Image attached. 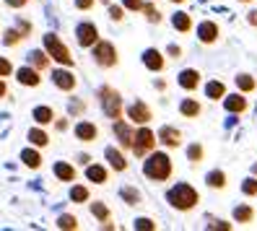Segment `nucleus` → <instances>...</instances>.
I'll return each instance as SVG.
<instances>
[{
    "mask_svg": "<svg viewBox=\"0 0 257 231\" xmlns=\"http://www.w3.org/2000/svg\"><path fill=\"white\" fill-rule=\"evenodd\" d=\"M172 172H174L172 159H169V153H164V151H151V156L143 161V174L148 179L166 182L172 177Z\"/></svg>",
    "mask_w": 257,
    "mask_h": 231,
    "instance_id": "f257e3e1",
    "label": "nucleus"
},
{
    "mask_svg": "<svg viewBox=\"0 0 257 231\" xmlns=\"http://www.w3.org/2000/svg\"><path fill=\"white\" fill-rule=\"evenodd\" d=\"M166 200H169V205L174 210H192L195 205L200 203V195H198V190H195L192 184L179 182V184H174V187L169 190Z\"/></svg>",
    "mask_w": 257,
    "mask_h": 231,
    "instance_id": "f03ea898",
    "label": "nucleus"
},
{
    "mask_svg": "<svg viewBox=\"0 0 257 231\" xmlns=\"http://www.w3.org/2000/svg\"><path fill=\"white\" fill-rule=\"evenodd\" d=\"M99 101H101V109H104V114H107V117H112V120L122 117V96H119L114 88L101 86L99 88Z\"/></svg>",
    "mask_w": 257,
    "mask_h": 231,
    "instance_id": "7ed1b4c3",
    "label": "nucleus"
},
{
    "mask_svg": "<svg viewBox=\"0 0 257 231\" xmlns=\"http://www.w3.org/2000/svg\"><path fill=\"white\" fill-rule=\"evenodd\" d=\"M44 50H47L50 60H57L60 65H65V68L73 65V55H70V50H68L55 34H44Z\"/></svg>",
    "mask_w": 257,
    "mask_h": 231,
    "instance_id": "20e7f679",
    "label": "nucleus"
},
{
    "mask_svg": "<svg viewBox=\"0 0 257 231\" xmlns=\"http://www.w3.org/2000/svg\"><path fill=\"white\" fill-rule=\"evenodd\" d=\"M156 143H159V141H156V135L143 125L138 133L133 135V146H130V148H133V153H135L138 159H143V156H148V153L156 148Z\"/></svg>",
    "mask_w": 257,
    "mask_h": 231,
    "instance_id": "39448f33",
    "label": "nucleus"
},
{
    "mask_svg": "<svg viewBox=\"0 0 257 231\" xmlns=\"http://www.w3.org/2000/svg\"><path fill=\"white\" fill-rule=\"evenodd\" d=\"M94 60H96V65L101 68H114L117 65V50H114V44L107 42V39H99L94 44Z\"/></svg>",
    "mask_w": 257,
    "mask_h": 231,
    "instance_id": "423d86ee",
    "label": "nucleus"
},
{
    "mask_svg": "<svg viewBox=\"0 0 257 231\" xmlns=\"http://www.w3.org/2000/svg\"><path fill=\"white\" fill-rule=\"evenodd\" d=\"M75 39H78L81 47H94V44L99 42V29L91 21H83V24H78V29H75Z\"/></svg>",
    "mask_w": 257,
    "mask_h": 231,
    "instance_id": "0eeeda50",
    "label": "nucleus"
},
{
    "mask_svg": "<svg viewBox=\"0 0 257 231\" xmlns=\"http://www.w3.org/2000/svg\"><path fill=\"white\" fill-rule=\"evenodd\" d=\"M127 117L135 122V125H148V122L154 120V112H151V106L146 101H133L130 109H127Z\"/></svg>",
    "mask_w": 257,
    "mask_h": 231,
    "instance_id": "6e6552de",
    "label": "nucleus"
},
{
    "mask_svg": "<svg viewBox=\"0 0 257 231\" xmlns=\"http://www.w3.org/2000/svg\"><path fill=\"white\" fill-rule=\"evenodd\" d=\"M223 106H226V112H231V114H244L249 109V101L244 99V94H229V96H223Z\"/></svg>",
    "mask_w": 257,
    "mask_h": 231,
    "instance_id": "1a4fd4ad",
    "label": "nucleus"
},
{
    "mask_svg": "<svg viewBox=\"0 0 257 231\" xmlns=\"http://www.w3.org/2000/svg\"><path fill=\"white\" fill-rule=\"evenodd\" d=\"M156 138H159V143H164L166 148H179L182 146V133H179L177 128H172V125H164Z\"/></svg>",
    "mask_w": 257,
    "mask_h": 231,
    "instance_id": "9d476101",
    "label": "nucleus"
},
{
    "mask_svg": "<svg viewBox=\"0 0 257 231\" xmlns=\"http://www.w3.org/2000/svg\"><path fill=\"white\" fill-rule=\"evenodd\" d=\"M218 37H221V29H218L216 21H203V24L198 26V39H200L203 44H216Z\"/></svg>",
    "mask_w": 257,
    "mask_h": 231,
    "instance_id": "9b49d317",
    "label": "nucleus"
},
{
    "mask_svg": "<svg viewBox=\"0 0 257 231\" xmlns=\"http://www.w3.org/2000/svg\"><path fill=\"white\" fill-rule=\"evenodd\" d=\"M143 65H146L148 70H154V73H161V70L166 68V57H164L159 50L151 47V50L143 52Z\"/></svg>",
    "mask_w": 257,
    "mask_h": 231,
    "instance_id": "f8f14e48",
    "label": "nucleus"
},
{
    "mask_svg": "<svg viewBox=\"0 0 257 231\" xmlns=\"http://www.w3.org/2000/svg\"><path fill=\"white\" fill-rule=\"evenodd\" d=\"M52 81H55L57 88H63V91H73L75 83H78V78H75L70 70H63V68H57V70L52 73Z\"/></svg>",
    "mask_w": 257,
    "mask_h": 231,
    "instance_id": "ddd939ff",
    "label": "nucleus"
},
{
    "mask_svg": "<svg viewBox=\"0 0 257 231\" xmlns=\"http://www.w3.org/2000/svg\"><path fill=\"white\" fill-rule=\"evenodd\" d=\"M75 138L83 141V143H94L99 138V128L94 125V122H78V125H75Z\"/></svg>",
    "mask_w": 257,
    "mask_h": 231,
    "instance_id": "4468645a",
    "label": "nucleus"
},
{
    "mask_svg": "<svg viewBox=\"0 0 257 231\" xmlns=\"http://www.w3.org/2000/svg\"><path fill=\"white\" fill-rule=\"evenodd\" d=\"M16 78H19V83L34 88V86L42 83V73H39L37 68H19V70H16Z\"/></svg>",
    "mask_w": 257,
    "mask_h": 231,
    "instance_id": "2eb2a0df",
    "label": "nucleus"
},
{
    "mask_svg": "<svg viewBox=\"0 0 257 231\" xmlns=\"http://www.w3.org/2000/svg\"><path fill=\"white\" fill-rule=\"evenodd\" d=\"M114 135H117V141H119V146H122V148H130L133 146V135L135 133L122 122V117L114 120Z\"/></svg>",
    "mask_w": 257,
    "mask_h": 231,
    "instance_id": "dca6fc26",
    "label": "nucleus"
},
{
    "mask_svg": "<svg viewBox=\"0 0 257 231\" xmlns=\"http://www.w3.org/2000/svg\"><path fill=\"white\" fill-rule=\"evenodd\" d=\"M179 86H182L185 91H195V88L200 86V73L195 70V68L182 70V73H179Z\"/></svg>",
    "mask_w": 257,
    "mask_h": 231,
    "instance_id": "f3484780",
    "label": "nucleus"
},
{
    "mask_svg": "<svg viewBox=\"0 0 257 231\" xmlns=\"http://www.w3.org/2000/svg\"><path fill=\"white\" fill-rule=\"evenodd\" d=\"M86 177H88V182H94V184H107L109 172H107V166H101V164H88Z\"/></svg>",
    "mask_w": 257,
    "mask_h": 231,
    "instance_id": "a211bd4d",
    "label": "nucleus"
},
{
    "mask_svg": "<svg viewBox=\"0 0 257 231\" xmlns=\"http://www.w3.org/2000/svg\"><path fill=\"white\" fill-rule=\"evenodd\" d=\"M172 26L177 29L179 34H190L192 32V16L185 11H177L174 16H172Z\"/></svg>",
    "mask_w": 257,
    "mask_h": 231,
    "instance_id": "6ab92c4d",
    "label": "nucleus"
},
{
    "mask_svg": "<svg viewBox=\"0 0 257 231\" xmlns=\"http://www.w3.org/2000/svg\"><path fill=\"white\" fill-rule=\"evenodd\" d=\"M104 153H107V159H109V166L114 169V172H125V169H127V161H125V156H122V151H119V148L109 146V148L104 151Z\"/></svg>",
    "mask_w": 257,
    "mask_h": 231,
    "instance_id": "aec40b11",
    "label": "nucleus"
},
{
    "mask_svg": "<svg viewBox=\"0 0 257 231\" xmlns=\"http://www.w3.org/2000/svg\"><path fill=\"white\" fill-rule=\"evenodd\" d=\"M179 112H182V117H187V120H195V117H200L203 106H200L198 99H185L182 104H179Z\"/></svg>",
    "mask_w": 257,
    "mask_h": 231,
    "instance_id": "412c9836",
    "label": "nucleus"
},
{
    "mask_svg": "<svg viewBox=\"0 0 257 231\" xmlns=\"http://www.w3.org/2000/svg\"><path fill=\"white\" fill-rule=\"evenodd\" d=\"M29 65L32 68H37L39 73L42 70H47V65H50V55H47V50H34V52H29Z\"/></svg>",
    "mask_w": 257,
    "mask_h": 231,
    "instance_id": "4be33fe9",
    "label": "nucleus"
},
{
    "mask_svg": "<svg viewBox=\"0 0 257 231\" xmlns=\"http://www.w3.org/2000/svg\"><path fill=\"white\" fill-rule=\"evenodd\" d=\"M52 120H55V112H52V106H47V104H42V106H34V122H37V125H50Z\"/></svg>",
    "mask_w": 257,
    "mask_h": 231,
    "instance_id": "5701e85b",
    "label": "nucleus"
},
{
    "mask_svg": "<svg viewBox=\"0 0 257 231\" xmlns=\"http://www.w3.org/2000/svg\"><path fill=\"white\" fill-rule=\"evenodd\" d=\"M234 221L236 223H252L254 221V208L252 205H236L234 208Z\"/></svg>",
    "mask_w": 257,
    "mask_h": 231,
    "instance_id": "b1692460",
    "label": "nucleus"
},
{
    "mask_svg": "<svg viewBox=\"0 0 257 231\" xmlns=\"http://www.w3.org/2000/svg\"><path fill=\"white\" fill-rule=\"evenodd\" d=\"M236 88L241 91V94H252V91L257 88V81L252 78L249 73H239L236 75Z\"/></svg>",
    "mask_w": 257,
    "mask_h": 231,
    "instance_id": "393cba45",
    "label": "nucleus"
},
{
    "mask_svg": "<svg viewBox=\"0 0 257 231\" xmlns=\"http://www.w3.org/2000/svg\"><path fill=\"white\" fill-rule=\"evenodd\" d=\"M21 159H24V164H26L29 169H39V166H42V153L34 151V148L21 151Z\"/></svg>",
    "mask_w": 257,
    "mask_h": 231,
    "instance_id": "a878e982",
    "label": "nucleus"
},
{
    "mask_svg": "<svg viewBox=\"0 0 257 231\" xmlns=\"http://www.w3.org/2000/svg\"><path fill=\"white\" fill-rule=\"evenodd\" d=\"M205 96H208V99H213V101L223 99V96H226V86H223L221 81H210V83L205 86Z\"/></svg>",
    "mask_w": 257,
    "mask_h": 231,
    "instance_id": "bb28decb",
    "label": "nucleus"
},
{
    "mask_svg": "<svg viewBox=\"0 0 257 231\" xmlns=\"http://www.w3.org/2000/svg\"><path fill=\"white\" fill-rule=\"evenodd\" d=\"M26 138H29V141H32V146H37V148H44V146L50 143V135L44 133V130H39V128H32Z\"/></svg>",
    "mask_w": 257,
    "mask_h": 231,
    "instance_id": "cd10ccee",
    "label": "nucleus"
},
{
    "mask_svg": "<svg viewBox=\"0 0 257 231\" xmlns=\"http://www.w3.org/2000/svg\"><path fill=\"white\" fill-rule=\"evenodd\" d=\"M55 177L63 179V182H73V179H75V169H73L70 164L60 161V164H55Z\"/></svg>",
    "mask_w": 257,
    "mask_h": 231,
    "instance_id": "c85d7f7f",
    "label": "nucleus"
},
{
    "mask_svg": "<svg viewBox=\"0 0 257 231\" xmlns=\"http://www.w3.org/2000/svg\"><path fill=\"white\" fill-rule=\"evenodd\" d=\"M208 182V187H213V190H223L226 187V172H221V169H216V172H210L205 177Z\"/></svg>",
    "mask_w": 257,
    "mask_h": 231,
    "instance_id": "c756f323",
    "label": "nucleus"
},
{
    "mask_svg": "<svg viewBox=\"0 0 257 231\" xmlns=\"http://www.w3.org/2000/svg\"><path fill=\"white\" fill-rule=\"evenodd\" d=\"M88 197H91V195H88V187H83V184H75V187L70 190V200H73V203H86V200Z\"/></svg>",
    "mask_w": 257,
    "mask_h": 231,
    "instance_id": "7c9ffc66",
    "label": "nucleus"
},
{
    "mask_svg": "<svg viewBox=\"0 0 257 231\" xmlns=\"http://www.w3.org/2000/svg\"><path fill=\"white\" fill-rule=\"evenodd\" d=\"M91 213H94V218L101 221V223L109 221V208L104 205V203H91Z\"/></svg>",
    "mask_w": 257,
    "mask_h": 231,
    "instance_id": "2f4dec72",
    "label": "nucleus"
},
{
    "mask_svg": "<svg viewBox=\"0 0 257 231\" xmlns=\"http://www.w3.org/2000/svg\"><path fill=\"white\" fill-rule=\"evenodd\" d=\"M203 156H205V151H203V146H200V143L187 146V159H190L192 164H200V161H203Z\"/></svg>",
    "mask_w": 257,
    "mask_h": 231,
    "instance_id": "473e14b6",
    "label": "nucleus"
},
{
    "mask_svg": "<svg viewBox=\"0 0 257 231\" xmlns=\"http://www.w3.org/2000/svg\"><path fill=\"white\" fill-rule=\"evenodd\" d=\"M21 39H26V37L21 34V29H8L6 37H3V44H6V47H13V44H19Z\"/></svg>",
    "mask_w": 257,
    "mask_h": 231,
    "instance_id": "72a5a7b5",
    "label": "nucleus"
},
{
    "mask_svg": "<svg viewBox=\"0 0 257 231\" xmlns=\"http://www.w3.org/2000/svg\"><path fill=\"white\" fill-rule=\"evenodd\" d=\"M143 13H146V19H148L151 24H161V13L156 11L154 3H143Z\"/></svg>",
    "mask_w": 257,
    "mask_h": 231,
    "instance_id": "f704fd0d",
    "label": "nucleus"
},
{
    "mask_svg": "<svg viewBox=\"0 0 257 231\" xmlns=\"http://www.w3.org/2000/svg\"><path fill=\"white\" fill-rule=\"evenodd\" d=\"M122 197H125L127 205H138V203H141V192L135 190V187H125V190H122Z\"/></svg>",
    "mask_w": 257,
    "mask_h": 231,
    "instance_id": "c9c22d12",
    "label": "nucleus"
},
{
    "mask_svg": "<svg viewBox=\"0 0 257 231\" xmlns=\"http://www.w3.org/2000/svg\"><path fill=\"white\" fill-rule=\"evenodd\" d=\"M57 226L60 228H68V231H73V228H78V221H75V215H60V218H57Z\"/></svg>",
    "mask_w": 257,
    "mask_h": 231,
    "instance_id": "e433bc0d",
    "label": "nucleus"
},
{
    "mask_svg": "<svg viewBox=\"0 0 257 231\" xmlns=\"http://www.w3.org/2000/svg\"><path fill=\"white\" fill-rule=\"evenodd\" d=\"M241 192H244L247 197H257V177L244 179V184H241Z\"/></svg>",
    "mask_w": 257,
    "mask_h": 231,
    "instance_id": "4c0bfd02",
    "label": "nucleus"
},
{
    "mask_svg": "<svg viewBox=\"0 0 257 231\" xmlns=\"http://www.w3.org/2000/svg\"><path fill=\"white\" fill-rule=\"evenodd\" d=\"M83 112H86V101L73 99V101H70V114H73V117H78V114H83Z\"/></svg>",
    "mask_w": 257,
    "mask_h": 231,
    "instance_id": "58836bf2",
    "label": "nucleus"
},
{
    "mask_svg": "<svg viewBox=\"0 0 257 231\" xmlns=\"http://www.w3.org/2000/svg\"><path fill=\"white\" fill-rule=\"evenodd\" d=\"M11 73H13V65L8 63L6 57H0V78H8Z\"/></svg>",
    "mask_w": 257,
    "mask_h": 231,
    "instance_id": "ea45409f",
    "label": "nucleus"
},
{
    "mask_svg": "<svg viewBox=\"0 0 257 231\" xmlns=\"http://www.w3.org/2000/svg\"><path fill=\"white\" fill-rule=\"evenodd\" d=\"M143 3H146V0H122V8H127V11H143Z\"/></svg>",
    "mask_w": 257,
    "mask_h": 231,
    "instance_id": "a19ab883",
    "label": "nucleus"
},
{
    "mask_svg": "<svg viewBox=\"0 0 257 231\" xmlns=\"http://www.w3.org/2000/svg\"><path fill=\"white\" fill-rule=\"evenodd\" d=\"M135 228H138V231H143V228H156V223L154 221H151V218H138V221H135Z\"/></svg>",
    "mask_w": 257,
    "mask_h": 231,
    "instance_id": "79ce46f5",
    "label": "nucleus"
},
{
    "mask_svg": "<svg viewBox=\"0 0 257 231\" xmlns=\"http://www.w3.org/2000/svg\"><path fill=\"white\" fill-rule=\"evenodd\" d=\"M122 8H119V6H109V16H112V21H122L125 16H122Z\"/></svg>",
    "mask_w": 257,
    "mask_h": 231,
    "instance_id": "37998d69",
    "label": "nucleus"
},
{
    "mask_svg": "<svg viewBox=\"0 0 257 231\" xmlns=\"http://www.w3.org/2000/svg\"><path fill=\"white\" fill-rule=\"evenodd\" d=\"M75 8H78V11H91L94 0H75Z\"/></svg>",
    "mask_w": 257,
    "mask_h": 231,
    "instance_id": "c03bdc74",
    "label": "nucleus"
},
{
    "mask_svg": "<svg viewBox=\"0 0 257 231\" xmlns=\"http://www.w3.org/2000/svg\"><path fill=\"white\" fill-rule=\"evenodd\" d=\"M166 52H169L174 60H177V57H182V47H177V44H169V47H166Z\"/></svg>",
    "mask_w": 257,
    "mask_h": 231,
    "instance_id": "a18cd8bd",
    "label": "nucleus"
},
{
    "mask_svg": "<svg viewBox=\"0 0 257 231\" xmlns=\"http://www.w3.org/2000/svg\"><path fill=\"white\" fill-rule=\"evenodd\" d=\"M52 122H55V128H57L60 133H65V130L70 128V122H68V120H52Z\"/></svg>",
    "mask_w": 257,
    "mask_h": 231,
    "instance_id": "49530a36",
    "label": "nucleus"
},
{
    "mask_svg": "<svg viewBox=\"0 0 257 231\" xmlns=\"http://www.w3.org/2000/svg\"><path fill=\"white\" fill-rule=\"evenodd\" d=\"M247 24L257 29V11H249V13H247Z\"/></svg>",
    "mask_w": 257,
    "mask_h": 231,
    "instance_id": "de8ad7c7",
    "label": "nucleus"
},
{
    "mask_svg": "<svg viewBox=\"0 0 257 231\" xmlns=\"http://www.w3.org/2000/svg\"><path fill=\"white\" fill-rule=\"evenodd\" d=\"M6 3H8L11 8H24V6L29 3V0H6Z\"/></svg>",
    "mask_w": 257,
    "mask_h": 231,
    "instance_id": "09e8293b",
    "label": "nucleus"
},
{
    "mask_svg": "<svg viewBox=\"0 0 257 231\" xmlns=\"http://www.w3.org/2000/svg\"><path fill=\"white\" fill-rule=\"evenodd\" d=\"M19 29H21V34H24V37H26L29 32H32V26H29V21H24V24L19 21Z\"/></svg>",
    "mask_w": 257,
    "mask_h": 231,
    "instance_id": "8fccbe9b",
    "label": "nucleus"
},
{
    "mask_svg": "<svg viewBox=\"0 0 257 231\" xmlns=\"http://www.w3.org/2000/svg\"><path fill=\"white\" fill-rule=\"evenodd\" d=\"M213 228H231V223H226V221H216Z\"/></svg>",
    "mask_w": 257,
    "mask_h": 231,
    "instance_id": "3c124183",
    "label": "nucleus"
},
{
    "mask_svg": "<svg viewBox=\"0 0 257 231\" xmlns=\"http://www.w3.org/2000/svg\"><path fill=\"white\" fill-rule=\"evenodd\" d=\"M6 94H8V88H6V81H3V78H0V99H3Z\"/></svg>",
    "mask_w": 257,
    "mask_h": 231,
    "instance_id": "603ef678",
    "label": "nucleus"
},
{
    "mask_svg": "<svg viewBox=\"0 0 257 231\" xmlns=\"http://www.w3.org/2000/svg\"><path fill=\"white\" fill-rule=\"evenodd\" d=\"M169 3H185V0H169Z\"/></svg>",
    "mask_w": 257,
    "mask_h": 231,
    "instance_id": "864d4df0",
    "label": "nucleus"
},
{
    "mask_svg": "<svg viewBox=\"0 0 257 231\" xmlns=\"http://www.w3.org/2000/svg\"><path fill=\"white\" fill-rule=\"evenodd\" d=\"M239 3H254V0H239Z\"/></svg>",
    "mask_w": 257,
    "mask_h": 231,
    "instance_id": "5fc2aeb1",
    "label": "nucleus"
},
{
    "mask_svg": "<svg viewBox=\"0 0 257 231\" xmlns=\"http://www.w3.org/2000/svg\"><path fill=\"white\" fill-rule=\"evenodd\" d=\"M252 172H254V177H257V164H254V166H252Z\"/></svg>",
    "mask_w": 257,
    "mask_h": 231,
    "instance_id": "6e6d98bb",
    "label": "nucleus"
}]
</instances>
